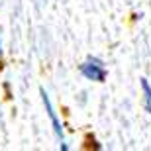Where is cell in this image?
Returning a JSON list of instances; mask_svg holds the SVG:
<instances>
[{
  "label": "cell",
  "mask_w": 151,
  "mask_h": 151,
  "mask_svg": "<svg viewBox=\"0 0 151 151\" xmlns=\"http://www.w3.org/2000/svg\"><path fill=\"white\" fill-rule=\"evenodd\" d=\"M78 73L84 78H88V81H94V83H104L106 75H108L106 67H104V61L100 57H88L84 63L78 65Z\"/></svg>",
  "instance_id": "cell-1"
},
{
  "label": "cell",
  "mask_w": 151,
  "mask_h": 151,
  "mask_svg": "<svg viewBox=\"0 0 151 151\" xmlns=\"http://www.w3.org/2000/svg\"><path fill=\"white\" fill-rule=\"evenodd\" d=\"M39 94H41V100H43L45 112H47V116H49V120H51V126H53V132H55L57 139H59V147H61L63 151H69V145H67V141H65V132H63V124L59 122V116H57L55 108H53V104H51L49 96H47V92H45L43 88L39 90Z\"/></svg>",
  "instance_id": "cell-2"
},
{
  "label": "cell",
  "mask_w": 151,
  "mask_h": 151,
  "mask_svg": "<svg viewBox=\"0 0 151 151\" xmlns=\"http://www.w3.org/2000/svg\"><path fill=\"white\" fill-rule=\"evenodd\" d=\"M141 92H143V106H145L147 114L151 116V84L147 78H141Z\"/></svg>",
  "instance_id": "cell-3"
},
{
  "label": "cell",
  "mask_w": 151,
  "mask_h": 151,
  "mask_svg": "<svg viewBox=\"0 0 151 151\" xmlns=\"http://www.w3.org/2000/svg\"><path fill=\"white\" fill-rule=\"evenodd\" d=\"M2 53H4V51H2V39H0V59H2Z\"/></svg>",
  "instance_id": "cell-4"
}]
</instances>
